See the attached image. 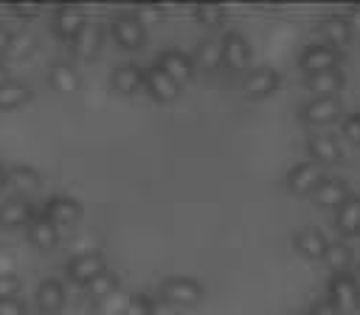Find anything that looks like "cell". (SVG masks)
I'll return each instance as SVG.
<instances>
[{"mask_svg": "<svg viewBox=\"0 0 360 315\" xmlns=\"http://www.w3.org/2000/svg\"><path fill=\"white\" fill-rule=\"evenodd\" d=\"M343 53L326 42H315V45H307L298 56V68L307 70V76L312 73H323V70H335L340 65Z\"/></svg>", "mask_w": 360, "mask_h": 315, "instance_id": "cell-1", "label": "cell"}, {"mask_svg": "<svg viewBox=\"0 0 360 315\" xmlns=\"http://www.w3.org/2000/svg\"><path fill=\"white\" fill-rule=\"evenodd\" d=\"M160 295L169 307H194L202 301V287L194 281V278H186V276H174V278H166L163 287H160Z\"/></svg>", "mask_w": 360, "mask_h": 315, "instance_id": "cell-2", "label": "cell"}, {"mask_svg": "<svg viewBox=\"0 0 360 315\" xmlns=\"http://www.w3.org/2000/svg\"><path fill=\"white\" fill-rule=\"evenodd\" d=\"M110 31H112V39L127 51H138L146 39V25L135 14H115L110 20Z\"/></svg>", "mask_w": 360, "mask_h": 315, "instance_id": "cell-3", "label": "cell"}, {"mask_svg": "<svg viewBox=\"0 0 360 315\" xmlns=\"http://www.w3.org/2000/svg\"><path fill=\"white\" fill-rule=\"evenodd\" d=\"M329 301L338 307L340 315H352V312L360 309V295H357V287H354L352 276L340 273V276L329 278Z\"/></svg>", "mask_w": 360, "mask_h": 315, "instance_id": "cell-4", "label": "cell"}, {"mask_svg": "<svg viewBox=\"0 0 360 315\" xmlns=\"http://www.w3.org/2000/svg\"><path fill=\"white\" fill-rule=\"evenodd\" d=\"M248 62H250V42L236 31L225 34V39H222V65L239 73V70H248Z\"/></svg>", "mask_w": 360, "mask_h": 315, "instance_id": "cell-5", "label": "cell"}, {"mask_svg": "<svg viewBox=\"0 0 360 315\" xmlns=\"http://www.w3.org/2000/svg\"><path fill=\"white\" fill-rule=\"evenodd\" d=\"M104 270H107L104 256L96 253V250L79 253V256H73V259L68 262V276H70V281H76V284H87L90 278H96V276L104 273Z\"/></svg>", "mask_w": 360, "mask_h": 315, "instance_id": "cell-6", "label": "cell"}, {"mask_svg": "<svg viewBox=\"0 0 360 315\" xmlns=\"http://www.w3.org/2000/svg\"><path fill=\"white\" fill-rule=\"evenodd\" d=\"M160 70H166L177 84H186V82H191L194 79V62L183 53V51H177V48H169V51H163L160 56H158V62H155Z\"/></svg>", "mask_w": 360, "mask_h": 315, "instance_id": "cell-7", "label": "cell"}, {"mask_svg": "<svg viewBox=\"0 0 360 315\" xmlns=\"http://www.w3.org/2000/svg\"><path fill=\"white\" fill-rule=\"evenodd\" d=\"M143 84H146V90H149V96L155 101H174L177 93H180V84L166 70H160L158 65H152L149 70H143Z\"/></svg>", "mask_w": 360, "mask_h": 315, "instance_id": "cell-8", "label": "cell"}, {"mask_svg": "<svg viewBox=\"0 0 360 315\" xmlns=\"http://www.w3.org/2000/svg\"><path fill=\"white\" fill-rule=\"evenodd\" d=\"M321 180H323V174H321L318 163H298L287 174V188L292 194H312Z\"/></svg>", "mask_w": 360, "mask_h": 315, "instance_id": "cell-9", "label": "cell"}, {"mask_svg": "<svg viewBox=\"0 0 360 315\" xmlns=\"http://www.w3.org/2000/svg\"><path fill=\"white\" fill-rule=\"evenodd\" d=\"M278 84H281V76H278V70H273V68L253 70V73H248V76L242 79V90H245L250 98H264V96H270L273 90H278Z\"/></svg>", "mask_w": 360, "mask_h": 315, "instance_id": "cell-10", "label": "cell"}, {"mask_svg": "<svg viewBox=\"0 0 360 315\" xmlns=\"http://www.w3.org/2000/svg\"><path fill=\"white\" fill-rule=\"evenodd\" d=\"M34 222V208L22 197H8L0 202V225L3 228H22Z\"/></svg>", "mask_w": 360, "mask_h": 315, "instance_id": "cell-11", "label": "cell"}, {"mask_svg": "<svg viewBox=\"0 0 360 315\" xmlns=\"http://www.w3.org/2000/svg\"><path fill=\"white\" fill-rule=\"evenodd\" d=\"M45 219H51L56 228L59 225H70L82 217V205L73 200V197H51L45 202V211H42Z\"/></svg>", "mask_w": 360, "mask_h": 315, "instance_id": "cell-12", "label": "cell"}, {"mask_svg": "<svg viewBox=\"0 0 360 315\" xmlns=\"http://www.w3.org/2000/svg\"><path fill=\"white\" fill-rule=\"evenodd\" d=\"M340 115V98L338 96H329V98H312L304 104L301 110V118L307 124H329Z\"/></svg>", "mask_w": 360, "mask_h": 315, "instance_id": "cell-13", "label": "cell"}, {"mask_svg": "<svg viewBox=\"0 0 360 315\" xmlns=\"http://www.w3.org/2000/svg\"><path fill=\"white\" fill-rule=\"evenodd\" d=\"M349 197H352V194H349L346 180H321L318 188L312 191L315 205H321V208H335V211H338Z\"/></svg>", "mask_w": 360, "mask_h": 315, "instance_id": "cell-14", "label": "cell"}, {"mask_svg": "<svg viewBox=\"0 0 360 315\" xmlns=\"http://www.w3.org/2000/svg\"><path fill=\"white\" fill-rule=\"evenodd\" d=\"M87 25V20H84V11L79 8V6H62L59 11H56V17H53V31L62 37V39H76V34L82 31Z\"/></svg>", "mask_w": 360, "mask_h": 315, "instance_id": "cell-15", "label": "cell"}, {"mask_svg": "<svg viewBox=\"0 0 360 315\" xmlns=\"http://www.w3.org/2000/svg\"><path fill=\"white\" fill-rule=\"evenodd\" d=\"M65 304V287L62 281L56 278H45L39 287H37V307L42 315H56Z\"/></svg>", "mask_w": 360, "mask_h": 315, "instance_id": "cell-16", "label": "cell"}, {"mask_svg": "<svg viewBox=\"0 0 360 315\" xmlns=\"http://www.w3.org/2000/svg\"><path fill=\"white\" fill-rule=\"evenodd\" d=\"M318 31H321V37L326 39V45H332V48H338V51L352 39L349 20L340 17V14H329V17H323L321 25H318Z\"/></svg>", "mask_w": 360, "mask_h": 315, "instance_id": "cell-17", "label": "cell"}, {"mask_svg": "<svg viewBox=\"0 0 360 315\" xmlns=\"http://www.w3.org/2000/svg\"><path fill=\"white\" fill-rule=\"evenodd\" d=\"M110 84H112L115 93L132 96V93H138L143 87V70L138 65H118L112 70V76H110Z\"/></svg>", "mask_w": 360, "mask_h": 315, "instance_id": "cell-18", "label": "cell"}, {"mask_svg": "<svg viewBox=\"0 0 360 315\" xmlns=\"http://www.w3.org/2000/svg\"><path fill=\"white\" fill-rule=\"evenodd\" d=\"M28 242L37 248V250H51V248H56V242H59V228L51 222V219H45V217H34V222L28 225Z\"/></svg>", "mask_w": 360, "mask_h": 315, "instance_id": "cell-19", "label": "cell"}, {"mask_svg": "<svg viewBox=\"0 0 360 315\" xmlns=\"http://www.w3.org/2000/svg\"><path fill=\"white\" fill-rule=\"evenodd\" d=\"M292 245L307 256V259H323L326 256V236L318 231V228H301L295 236H292Z\"/></svg>", "mask_w": 360, "mask_h": 315, "instance_id": "cell-20", "label": "cell"}, {"mask_svg": "<svg viewBox=\"0 0 360 315\" xmlns=\"http://www.w3.org/2000/svg\"><path fill=\"white\" fill-rule=\"evenodd\" d=\"M343 82H346V79H343L340 68L307 76V87L315 93V98H329V96H338V90L343 87Z\"/></svg>", "mask_w": 360, "mask_h": 315, "instance_id": "cell-21", "label": "cell"}, {"mask_svg": "<svg viewBox=\"0 0 360 315\" xmlns=\"http://www.w3.org/2000/svg\"><path fill=\"white\" fill-rule=\"evenodd\" d=\"M335 228L343 236H354L360 233V197H349L338 211H335Z\"/></svg>", "mask_w": 360, "mask_h": 315, "instance_id": "cell-22", "label": "cell"}, {"mask_svg": "<svg viewBox=\"0 0 360 315\" xmlns=\"http://www.w3.org/2000/svg\"><path fill=\"white\" fill-rule=\"evenodd\" d=\"M101 37H104L101 25H98V22H87V25L76 34L73 51H76L79 56H96V53L101 51Z\"/></svg>", "mask_w": 360, "mask_h": 315, "instance_id": "cell-23", "label": "cell"}, {"mask_svg": "<svg viewBox=\"0 0 360 315\" xmlns=\"http://www.w3.org/2000/svg\"><path fill=\"white\" fill-rule=\"evenodd\" d=\"M309 155L315 158V163H323V166H332L340 160V146L335 138L329 135H312L309 138Z\"/></svg>", "mask_w": 360, "mask_h": 315, "instance_id": "cell-24", "label": "cell"}, {"mask_svg": "<svg viewBox=\"0 0 360 315\" xmlns=\"http://www.w3.org/2000/svg\"><path fill=\"white\" fill-rule=\"evenodd\" d=\"M6 180H8V186H11L14 191H20V194H34V191L39 188V172L31 169V166H11V169L6 172Z\"/></svg>", "mask_w": 360, "mask_h": 315, "instance_id": "cell-25", "label": "cell"}, {"mask_svg": "<svg viewBox=\"0 0 360 315\" xmlns=\"http://www.w3.org/2000/svg\"><path fill=\"white\" fill-rule=\"evenodd\" d=\"M48 79H51V87L56 90V93H76L79 90V73L73 70V65H68V62H56L53 68H51V73H48Z\"/></svg>", "mask_w": 360, "mask_h": 315, "instance_id": "cell-26", "label": "cell"}, {"mask_svg": "<svg viewBox=\"0 0 360 315\" xmlns=\"http://www.w3.org/2000/svg\"><path fill=\"white\" fill-rule=\"evenodd\" d=\"M323 262L332 267L335 276H340V273H346V270L352 267V248H349L346 242H329Z\"/></svg>", "mask_w": 360, "mask_h": 315, "instance_id": "cell-27", "label": "cell"}, {"mask_svg": "<svg viewBox=\"0 0 360 315\" xmlns=\"http://www.w3.org/2000/svg\"><path fill=\"white\" fill-rule=\"evenodd\" d=\"M84 290H87V295H90L93 301H101L104 295H110V292L118 290V276L110 273V270H104V273H98L96 278H90V281L84 284Z\"/></svg>", "mask_w": 360, "mask_h": 315, "instance_id": "cell-28", "label": "cell"}, {"mask_svg": "<svg viewBox=\"0 0 360 315\" xmlns=\"http://www.w3.org/2000/svg\"><path fill=\"white\" fill-rule=\"evenodd\" d=\"M129 298H132V295L118 287L115 292H110V295H104L101 301H96V315H124Z\"/></svg>", "mask_w": 360, "mask_h": 315, "instance_id": "cell-29", "label": "cell"}, {"mask_svg": "<svg viewBox=\"0 0 360 315\" xmlns=\"http://www.w3.org/2000/svg\"><path fill=\"white\" fill-rule=\"evenodd\" d=\"M28 96H31V90H28L25 84L8 79V82L0 87V110H14V107H20L22 101H28Z\"/></svg>", "mask_w": 360, "mask_h": 315, "instance_id": "cell-30", "label": "cell"}, {"mask_svg": "<svg viewBox=\"0 0 360 315\" xmlns=\"http://www.w3.org/2000/svg\"><path fill=\"white\" fill-rule=\"evenodd\" d=\"M197 62H200L202 70H217V68L222 65V42H217V39L200 42V48H197Z\"/></svg>", "mask_w": 360, "mask_h": 315, "instance_id": "cell-31", "label": "cell"}, {"mask_svg": "<svg viewBox=\"0 0 360 315\" xmlns=\"http://www.w3.org/2000/svg\"><path fill=\"white\" fill-rule=\"evenodd\" d=\"M194 17L205 25V28H219L225 22V8L219 3H197L194 6Z\"/></svg>", "mask_w": 360, "mask_h": 315, "instance_id": "cell-32", "label": "cell"}, {"mask_svg": "<svg viewBox=\"0 0 360 315\" xmlns=\"http://www.w3.org/2000/svg\"><path fill=\"white\" fill-rule=\"evenodd\" d=\"M152 312H155V301H152L149 295L138 292V295H132V298H129V304H127V312H124V315H152Z\"/></svg>", "mask_w": 360, "mask_h": 315, "instance_id": "cell-33", "label": "cell"}, {"mask_svg": "<svg viewBox=\"0 0 360 315\" xmlns=\"http://www.w3.org/2000/svg\"><path fill=\"white\" fill-rule=\"evenodd\" d=\"M343 138L352 143H360V112H352L349 118H343Z\"/></svg>", "mask_w": 360, "mask_h": 315, "instance_id": "cell-34", "label": "cell"}, {"mask_svg": "<svg viewBox=\"0 0 360 315\" xmlns=\"http://www.w3.org/2000/svg\"><path fill=\"white\" fill-rule=\"evenodd\" d=\"M20 278L11 273V276H0V301H6V298H17V292H20Z\"/></svg>", "mask_w": 360, "mask_h": 315, "instance_id": "cell-35", "label": "cell"}, {"mask_svg": "<svg viewBox=\"0 0 360 315\" xmlns=\"http://www.w3.org/2000/svg\"><path fill=\"white\" fill-rule=\"evenodd\" d=\"M0 315H28V307L20 298H6L0 301Z\"/></svg>", "mask_w": 360, "mask_h": 315, "instance_id": "cell-36", "label": "cell"}, {"mask_svg": "<svg viewBox=\"0 0 360 315\" xmlns=\"http://www.w3.org/2000/svg\"><path fill=\"white\" fill-rule=\"evenodd\" d=\"M309 315H340V312H338V307H335L329 298H321V301H315V304H312Z\"/></svg>", "mask_w": 360, "mask_h": 315, "instance_id": "cell-37", "label": "cell"}, {"mask_svg": "<svg viewBox=\"0 0 360 315\" xmlns=\"http://www.w3.org/2000/svg\"><path fill=\"white\" fill-rule=\"evenodd\" d=\"M135 17L146 25L149 20H160V17H163V8H160V6H158V8H152V6H141V8L135 11Z\"/></svg>", "mask_w": 360, "mask_h": 315, "instance_id": "cell-38", "label": "cell"}, {"mask_svg": "<svg viewBox=\"0 0 360 315\" xmlns=\"http://www.w3.org/2000/svg\"><path fill=\"white\" fill-rule=\"evenodd\" d=\"M11 11L17 17H37L39 14V6L37 3H11Z\"/></svg>", "mask_w": 360, "mask_h": 315, "instance_id": "cell-39", "label": "cell"}, {"mask_svg": "<svg viewBox=\"0 0 360 315\" xmlns=\"http://www.w3.org/2000/svg\"><path fill=\"white\" fill-rule=\"evenodd\" d=\"M11 270H14V256L11 250L0 248V276H11Z\"/></svg>", "mask_w": 360, "mask_h": 315, "instance_id": "cell-40", "label": "cell"}, {"mask_svg": "<svg viewBox=\"0 0 360 315\" xmlns=\"http://www.w3.org/2000/svg\"><path fill=\"white\" fill-rule=\"evenodd\" d=\"M346 20H349V28H352V34H354V31L360 34V6H354V8L346 14Z\"/></svg>", "mask_w": 360, "mask_h": 315, "instance_id": "cell-41", "label": "cell"}, {"mask_svg": "<svg viewBox=\"0 0 360 315\" xmlns=\"http://www.w3.org/2000/svg\"><path fill=\"white\" fill-rule=\"evenodd\" d=\"M11 39H14V34L6 25H0V53L3 51H11Z\"/></svg>", "mask_w": 360, "mask_h": 315, "instance_id": "cell-42", "label": "cell"}, {"mask_svg": "<svg viewBox=\"0 0 360 315\" xmlns=\"http://www.w3.org/2000/svg\"><path fill=\"white\" fill-rule=\"evenodd\" d=\"M352 281H354V287H357V295H360V264L354 267V273H352Z\"/></svg>", "mask_w": 360, "mask_h": 315, "instance_id": "cell-43", "label": "cell"}, {"mask_svg": "<svg viewBox=\"0 0 360 315\" xmlns=\"http://www.w3.org/2000/svg\"><path fill=\"white\" fill-rule=\"evenodd\" d=\"M6 82H8V70H6V68H3V65H0V87H3V84H6Z\"/></svg>", "mask_w": 360, "mask_h": 315, "instance_id": "cell-44", "label": "cell"}, {"mask_svg": "<svg viewBox=\"0 0 360 315\" xmlns=\"http://www.w3.org/2000/svg\"><path fill=\"white\" fill-rule=\"evenodd\" d=\"M8 186V180H6V169L0 166V188H6Z\"/></svg>", "mask_w": 360, "mask_h": 315, "instance_id": "cell-45", "label": "cell"}]
</instances>
